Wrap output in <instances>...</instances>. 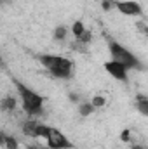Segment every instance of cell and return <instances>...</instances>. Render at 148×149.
Returning <instances> with one entry per match:
<instances>
[{"mask_svg": "<svg viewBox=\"0 0 148 149\" xmlns=\"http://www.w3.org/2000/svg\"><path fill=\"white\" fill-rule=\"evenodd\" d=\"M40 61H42V64H44L51 73L54 74V76H58V78H70V76H72L73 66H72V61H68L66 57L45 54V56L40 57Z\"/></svg>", "mask_w": 148, "mask_h": 149, "instance_id": "obj_1", "label": "cell"}, {"mask_svg": "<svg viewBox=\"0 0 148 149\" xmlns=\"http://www.w3.org/2000/svg\"><path fill=\"white\" fill-rule=\"evenodd\" d=\"M14 85L18 87V92L21 95V101H23V108L28 114H38L42 111V97L37 95L33 90L26 88L25 85H21L19 81H14Z\"/></svg>", "mask_w": 148, "mask_h": 149, "instance_id": "obj_2", "label": "cell"}, {"mask_svg": "<svg viewBox=\"0 0 148 149\" xmlns=\"http://www.w3.org/2000/svg\"><path fill=\"white\" fill-rule=\"evenodd\" d=\"M110 52H111L113 61H117V63L124 64L125 68H136V66H138V59H136L129 50H125L122 45H118V43L111 42V43H110Z\"/></svg>", "mask_w": 148, "mask_h": 149, "instance_id": "obj_3", "label": "cell"}, {"mask_svg": "<svg viewBox=\"0 0 148 149\" xmlns=\"http://www.w3.org/2000/svg\"><path fill=\"white\" fill-rule=\"evenodd\" d=\"M47 144L51 149H68L72 148V144L68 142V139L56 128H51L49 135H47Z\"/></svg>", "mask_w": 148, "mask_h": 149, "instance_id": "obj_4", "label": "cell"}, {"mask_svg": "<svg viewBox=\"0 0 148 149\" xmlns=\"http://www.w3.org/2000/svg\"><path fill=\"white\" fill-rule=\"evenodd\" d=\"M105 70H106L113 78H117V80H125V76H127V74H125L127 73V68H125L124 64L117 63V61H108V63L105 64Z\"/></svg>", "mask_w": 148, "mask_h": 149, "instance_id": "obj_5", "label": "cell"}, {"mask_svg": "<svg viewBox=\"0 0 148 149\" xmlns=\"http://www.w3.org/2000/svg\"><path fill=\"white\" fill-rule=\"evenodd\" d=\"M117 9H118L122 14H125V16H138V14H141V7H140V3L131 2V0L118 2V3H117Z\"/></svg>", "mask_w": 148, "mask_h": 149, "instance_id": "obj_6", "label": "cell"}, {"mask_svg": "<svg viewBox=\"0 0 148 149\" xmlns=\"http://www.w3.org/2000/svg\"><path fill=\"white\" fill-rule=\"evenodd\" d=\"M37 128H38V123H35V121H28V123L23 125V132L26 135H30V137H37Z\"/></svg>", "mask_w": 148, "mask_h": 149, "instance_id": "obj_7", "label": "cell"}, {"mask_svg": "<svg viewBox=\"0 0 148 149\" xmlns=\"http://www.w3.org/2000/svg\"><path fill=\"white\" fill-rule=\"evenodd\" d=\"M136 106H138L140 113H143L145 116H148V99H147V97L140 95V97L136 99Z\"/></svg>", "mask_w": 148, "mask_h": 149, "instance_id": "obj_8", "label": "cell"}, {"mask_svg": "<svg viewBox=\"0 0 148 149\" xmlns=\"http://www.w3.org/2000/svg\"><path fill=\"white\" fill-rule=\"evenodd\" d=\"M2 141H4V146H5L7 149H16L18 148V142H16V139H12V137L2 135Z\"/></svg>", "mask_w": 148, "mask_h": 149, "instance_id": "obj_9", "label": "cell"}, {"mask_svg": "<svg viewBox=\"0 0 148 149\" xmlns=\"http://www.w3.org/2000/svg\"><path fill=\"white\" fill-rule=\"evenodd\" d=\"M84 31H85V30H84L82 23H80V21H77V23L73 24V33H75V35H77L78 38H80V37H82V33H84Z\"/></svg>", "mask_w": 148, "mask_h": 149, "instance_id": "obj_10", "label": "cell"}, {"mask_svg": "<svg viewBox=\"0 0 148 149\" xmlns=\"http://www.w3.org/2000/svg\"><path fill=\"white\" fill-rule=\"evenodd\" d=\"M5 109H14V106H16V102H14V99L12 97H5L4 99V104H2Z\"/></svg>", "mask_w": 148, "mask_h": 149, "instance_id": "obj_11", "label": "cell"}, {"mask_svg": "<svg viewBox=\"0 0 148 149\" xmlns=\"http://www.w3.org/2000/svg\"><path fill=\"white\" fill-rule=\"evenodd\" d=\"M92 108H94V104H84V106L80 108V113H82L84 116H87L89 113L92 111Z\"/></svg>", "mask_w": 148, "mask_h": 149, "instance_id": "obj_12", "label": "cell"}, {"mask_svg": "<svg viewBox=\"0 0 148 149\" xmlns=\"http://www.w3.org/2000/svg\"><path fill=\"white\" fill-rule=\"evenodd\" d=\"M65 35H66V30H65V28H58V30L54 31V37L59 38V40H61V38H65Z\"/></svg>", "mask_w": 148, "mask_h": 149, "instance_id": "obj_13", "label": "cell"}, {"mask_svg": "<svg viewBox=\"0 0 148 149\" xmlns=\"http://www.w3.org/2000/svg\"><path fill=\"white\" fill-rule=\"evenodd\" d=\"M92 104H94V106H103V104H105V99H103V97H94V99H92Z\"/></svg>", "mask_w": 148, "mask_h": 149, "instance_id": "obj_14", "label": "cell"}, {"mask_svg": "<svg viewBox=\"0 0 148 149\" xmlns=\"http://www.w3.org/2000/svg\"><path fill=\"white\" fill-rule=\"evenodd\" d=\"M120 137H122V141H127V139H129V132L125 130V132H124V134H122Z\"/></svg>", "mask_w": 148, "mask_h": 149, "instance_id": "obj_15", "label": "cell"}, {"mask_svg": "<svg viewBox=\"0 0 148 149\" xmlns=\"http://www.w3.org/2000/svg\"><path fill=\"white\" fill-rule=\"evenodd\" d=\"M132 149H148V148H145V146H132Z\"/></svg>", "mask_w": 148, "mask_h": 149, "instance_id": "obj_16", "label": "cell"}, {"mask_svg": "<svg viewBox=\"0 0 148 149\" xmlns=\"http://www.w3.org/2000/svg\"><path fill=\"white\" fill-rule=\"evenodd\" d=\"M26 149H38V148H35V146H30V148H26Z\"/></svg>", "mask_w": 148, "mask_h": 149, "instance_id": "obj_17", "label": "cell"}]
</instances>
